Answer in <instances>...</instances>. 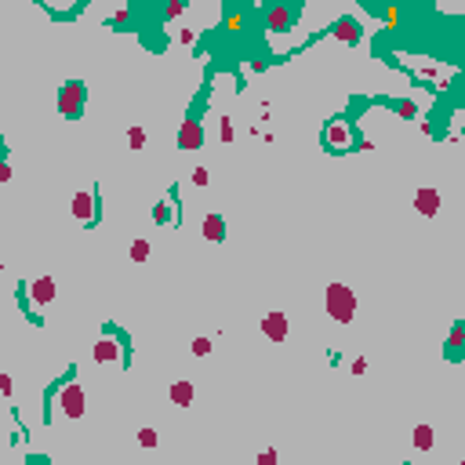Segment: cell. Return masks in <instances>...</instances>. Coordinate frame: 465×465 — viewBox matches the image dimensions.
I'll list each match as a JSON object with an SVG mask.
<instances>
[{
  "label": "cell",
  "mask_w": 465,
  "mask_h": 465,
  "mask_svg": "<svg viewBox=\"0 0 465 465\" xmlns=\"http://www.w3.org/2000/svg\"><path fill=\"white\" fill-rule=\"evenodd\" d=\"M324 305L334 324H349V320L356 316V291L345 288V283H327L324 291Z\"/></svg>",
  "instance_id": "1"
},
{
  "label": "cell",
  "mask_w": 465,
  "mask_h": 465,
  "mask_svg": "<svg viewBox=\"0 0 465 465\" xmlns=\"http://www.w3.org/2000/svg\"><path fill=\"white\" fill-rule=\"evenodd\" d=\"M55 404L66 418H84L87 415V393L80 382H66L62 389L55 393Z\"/></svg>",
  "instance_id": "2"
},
{
  "label": "cell",
  "mask_w": 465,
  "mask_h": 465,
  "mask_svg": "<svg viewBox=\"0 0 465 465\" xmlns=\"http://www.w3.org/2000/svg\"><path fill=\"white\" fill-rule=\"evenodd\" d=\"M258 19H262V25L269 33H288L294 19H299V8H291V4H266V8H258Z\"/></svg>",
  "instance_id": "3"
},
{
  "label": "cell",
  "mask_w": 465,
  "mask_h": 465,
  "mask_svg": "<svg viewBox=\"0 0 465 465\" xmlns=\"http://www.w3.org/2000/svg\"><path fill=\"white\" fill-rule=\"evenodd\" d=\"M84 98H87V87L80 80H69L58 95V113L66 116V120H76V116L84 113Z\"/></svg>",
  "instance_id": "4"
},
{
  "label": "cell",
  "mask_w": 465,
  "mask_h": 465,
  "mask_svg": "<svg viewBox=\"0 0 465 465\" xmlns=\"http://www.w3.org/2000/svg\"><path fill=\"white\" fill-rule=\"evenodd\" d=\"M91 356L98 360V364H124L127 360V349H124V338L120 334H102V338L95 342Z\"/></svg>",
  "instance_id": "5"
},
{
  "label": "cell",
  "mask_w": 465,
  "mask_h": 465,
  "mask_svg": "<svg viewBox=\"0 0 465 465\" xmlns=\"http://www.w3.org/2000/svg\"><path fill=\"white\" fill-rule=\"evenodd\" d=\"M324 146H327V149H334V153L349 149V146H353V124L342 120V116L327 120V124H324Z\"/></svg>",
  "instance_id": "6"
},
{
  "label": "cell",
  "mask_w": 465,
  "mask_h": 465,
  "mask_svg": "<svg viewBox=\"0 0 465 465\" xmlns=\"http://www.w3.org/2000/svg\"><path fill=\"white\" fill-rule=\"evenodd\" d=\"M73 218L80 226H95V218H98V197L91 189H80L73 197Z\"/></svg>",
  "instance_id": "7"
},
{
  "label": "cell",
  "mask_w": 465,
  "mask_h": 465,
  "mask_svg": "<svg viewBox=\"0 0 465 465\" xmlns=\"http://www.w3.org/2000/svg\"><path fill=\"white\" fill-rule=\"evenodd\" d=\"M25 294H30L33 305H51V302L58 299V283L51 280V277H36L30 288H25Z\"/></svg>",
  "instance_id": "8"
},
{
  "label": "cell",
  "mask_w": 465,
  "mask_h": 465,
  "mask_svg": "<svg viewBox=\"0 0 465 465\" xmlns=\"http://www.w3.org/2000/svg\"><path fill=\"white\" fill-rule=\"evenodd\" d=\"M262 334L269 342H283L291 334V320H288V313H269V316H262Z\"/></svg>",
  "instance_id": "9"
},
{
  "label": "cell",
  "mask_w": 465,
  "mask_h": 465,
  "mask_svg": "<svg viewBox=\"0 0 465 465\" xmlns=\"http://www.w3.org/2000/svg\"><path fill=\"white\" fill-rule=\"evenodd\" d=\"M178 146H182V149H200L204 146V120L189 116V120L178 127Z\"/></svg>",
  "instance_id": "10"
},
{
  "label": "cell",
  "mask_w": 465,
  "mask_h": 465,
  "mask_svg": "<svg viewBox=\"0 0 465 465\" xmlns=\"http://www.w3.org/2000/svg\"><path fill=\"white\" fill-rule=\"evenodd\" d=\"M440 204H444V197H440L436 189H429V186L415 193V211H418L422 218H436V211H440Z\"/></svg>",
  "instance_id": "11"
},
{
  "label": "cell",
  "mask_w": 465,
  "mask_h": 465,
  "mask_svg": "<svg viewBox=\"0 0 465 465\" xmlns=\"http://www.w3.org/2000/svg\"><path fill=\"white\" fill-rule=\"evenodd\" d=\"M167 396H171L175 407H189L193 400H197V385H193L189 378H175L171 389H167Z\"/></svg>",
  "instance_id": "12"
},
{
  "label": "cell",
  "mask_w": 465,
  "mask_h": 465,
  "mask_svg": "<svg viewBox=\"0 0 465 465\" xmlns=\"http://www.w3.org/2000/svg\"><path fill=\"white\" fill-rule=\"evenodd\" d=\"M331 36L334 41H349V44H360V36H364V30H360L356 19H338L331 25Z\"/></svg>",
  "instance_id": "13"
},
{
  "label": "cell",
  "mask_w": 465,
  "mask_h": 465,
  "mask_svg": "<svg viewBox=\"0 0 465 465\" xmlns=\"http://www.w3.org/2000/svg\"><path fill=\"white\" fill-rule=\"evenodd\" d=\"M200 232H204V237H208V240H226V218L222 215H204V222H200Z\"/></svg>",
  "instance_id": "14"
},
{
  "label": "cell",
  "mask_w": 465,
  "mask_h": 465,
  "mask_svg": "<svg viewBox=\"0 0 465 465\" xmlns=\"http://www.w3.org/2000/svg\"><path fill=\"white\" fill-rule=\"evenodd\" d=\"M411 444H415V451H422V455H425V451H433L436 447V429H433V425H415V436H411Z\"/></svg>",
  "instance_id": "15"
},
{
  "label": "cell",
  "mask_w": 465,
  "mask_h": 465,
  "mask_svg": "<svg viewBox=\"0 0 465 465\" xmlns=\"http://www.w3.org/2000/svg\"><path fill=\"white\" fill-rule=\"evenodd\" d=\"M171 204H167V200H160L157 204V208H153V222H157V226H167V222H171Z\"/></svg>",
  "instance_id": "16"
},
{
  "label": "cell",
  "mask_w": 465,
  "mask_h": 465,
  "mask_svg": "<svg viewBox=\"0 0 465 465\" xmlns=\"http://www.w3.org/2000/svg\"><path fill=\"white\" fill-rule=\"evenodd\" d=\"M149 240H135L131 244V262H146V258H149Z\"/></svg>",
  "instance_id": "17"
},
{
  "label": "cell",
  "mask_w": 465,
  "mask_h": 465,
  "mask_svg": "<svg viewBox=\"0 0 465 465\" xmlns=\"http://www.w3.org/2000/svg\"><path fill=\"white\" fill-rule=\"evenodd\" d=\"M127 146H131V149H146V131H142V127H131V131H127Z\"/></svg>",
  "instance_id": "18"
},
{
  "label": "cell",
  "mask_w": 465,
  "mask_h": 465,
  "mask_svg": "<svg viewBox=\"0 0 465 465\" xmlns=\"http://www.w3.org/2000/svg\"><path fill=\"white\" fill-rule=\"evenodd\" d=\"M393 109H396L400 116H407V120H411V116H418V106H415V102H407V98L393 102Z\"/></svg>",
  "instance_id": "19"
},
{
  "label": "cell",
  "mask_w": 465,
  "mask_h": 465,
  "mask_svg": "<svg viewBox=\"0 0 465 465\" xmlns=\"http://www.w3.org/2000/svg\"><path fill=\"white\" fill-rule=\"evenodd\" d=\"M138 444H142V447H157V444H160L157 429H138Z\"/></svg>",
  "instance_id": "20"
},
{
  "label": "cell",
  "mask_w": 465,
  "mask_h": 465,
  "mask_svg": "<svg viewBox=\"0 0 465 465\" xmlns=\"http://www.w3.org/2000/svg\"><path fill=\"white\" fill-rule=\"evenodd\" d=\"M218 138H222L226 146L232 142V120H229V116H222V120H218Z\"/></svg>",
  "instance_id": "21"
},
{
  "label": "cell",
  "mask_w": 465,
  "mask_h": 465,
  "mask_svg": "<svg viewBox=\"0 0 465 465\" xmlns=\"http://www.w3.org/2000/svg\"><path fill=\"white\" fill-rule=\"evenodd\" d=\"M211 353V338H193V356H208Z\"/></svg>",
  "instance_id": "22"
},
{
  "label": "cell",
  "mask_w": 465,
  "mask_h": 465,
  "mask_svg": "<svg viewBox=\"0 0 465 465\" xmlns=\"http://www.w3.org/2000/svg\"><path fill=\"white\" fill-rule=\"evenodd\" d=\"M277 462H280V458H277V451H273V447H266L262 455L255 458V465H277Z\"/></svg>",
  "instance_id": "23"
},
{
  "label": "cell",
  "mask_w": 465,
  "mask_h": 465,
  "mask_svg": "<svg viewBox=\"0 0 465 465\" xmlns=\"http://www.w3.org/2000/svg\"><path fill=\"white\" fill-rule=\"evenodd\" d=\"M244 25V11H229L226 15V30H240Z\"/></svg>",
  "instance_id": "24"
},
{
  "label": "cell",
  "mask_w": 465,
  "mask_h": 465,
  "mask_svg": "<svg viewBox=\"0 0 465 465\" xmlns=\"http://www.w3.org/2000/svg\"><path fill=\"white\" fill-rule=\"evenodd\" d=\"M208 182H211L208 167H197V171H193V186H200V189H204V186H208Z\"/></svg>",
  "instance_id": "25"
},
{
  "label": "cell",
  "mask_w": 465,
  "mask_h": 465,
  "mask_svg": "<svg viewBox=\"0 0 465 465\" xmlns=\"http://www.w3.org/2000/svg\"><path fill=\"white\" fill-rule=\"evenodd\" d=\"M382 19L389 22V25H396L400 19H404V11H400V8H385V11H382Z\"/></svg>",
  "instance_id": "26"
},
{
  "label": "cell",
  "mask_w": 465,
  "mask_h": 465,
  "mask_svg": "<svg viewBox=\"0 0 465 465\" xmlns=\"http://www.w3.org/2000/svg\"><path fill=\"white\" fill-rule=\"evenodd\" d=\"M458 342H462V327H455V331H451V342H447L451 356H458Z\"/></svg>",
  "instance_id": "27"
},
{
  "label": "cell",
  "mask_w": 465,
  "mask_h": 465,
  "mask_svg": "<svg viewBox=\"0 0 465 465\" xmlns=\"http://www.w3.org/2000/svg\"><path fill=\"white\" fill-rule=\"evenodd\" d=\"M0 393H4V396L15 393V385H11V374H0Z\"/></svg>",
  "instance_id": "28"
},
{
  "label": "cell",
  "mask_w": 465,
  "mask_h": 465,
  "mask_svg": "<svg viewBox=\"0 0 465 465\" xmlns=\"http://www.w3.org/2000/svg\"><path fill=\"white\" fill-rule=\"evenodd\" d=\"M0 182H11V164L0 157Z\"/></svg>",
  "instance_id": "29"
},
{
  "label": "cell",
  "mask_w": 465,
  "mask_h": 465,
  "mask_svg": "<svg viewBox=\"0 0 465 465\" xmlns=\"http://www.w3.org/2000/svg\"><path fill=\"white\" fill-rule=\"evenodd\" d=\"M178 41H182V44H197V30H182V33H178Z\"/></svg>",
  "instance_id": "30"
},
{
  "label": "cell",
  "mask_w": 465,
  "mask_h": 465,
  "mask_svg": "<svg viewBox=\"0 0 465 465\" xmlns=\"http://www.w3.org/2000/svg\"><path fill=\"white\" fill-rule=\"evenodd\" d=\"M164 11H167V19H175V15H182V11H186V4H167Z\"/></svg>",
  "instance_id": "31"
},
{
  "label": "cell",
  "mask_w": 465,
  "mask_h": 465,
  "mask_svg": "<svg viewBox=\"0 0 465 465\" xmlns=\"http://www.w3.org/2000/svg\"><path fill=\"white\" fill-rule=\"evenodd\" d=\"M364 371H367V360L356 356V360H353V374H364Z\"/></svg>",
  "instance_id": "32"
},
{
  "label": "cell",
  "mask_w": 465,
  "mask_h": 465,
  "mask_svg": "<svg viewBox=\"0 0 465 465\" xmlns=\"http://www.w3.org/2000/svg\"><path fill=\"white\" fill-rule=\"evenodd\" d=\"M127 19H131V15H127V11H120V15H113L109 25H127Z\"/></svg>",
  "instance_id": "33"
}]
</instances>
